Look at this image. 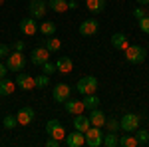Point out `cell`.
Masks as SVG:
<instances>
[{
	"mask_svg": "<svg viewBox=\"0 0 149 147\" xmlns=\"http://www.w3.org/2000/svg\"><path fill=\"white\" fill-rule=\"evenodd\" d=\"M46 131H48V137H54V139H60V141H64V137H66V129H64V125L60 119H50L46 123Z\"/></svg>",
	"mask_w": 149,
	"mask_h": 147,
	"instance_id": "7",
	"label": "cell"
},
{
	"mask_svg": "<svg viewBox=\"0 0 149 147\" xmlns=\"http://www.w3.org/2000/svg\"><path fill=\"white\" fill-rule=\"evenodd\" d=\"M42 72H44V74H48V76H52L54 72H58V70H56V64L44 62V64H42Z\"/></svg>",
	"mask_w": 149,
	"mask_h": 147,
	"instance_id": "33",
	"label": "cell"
},
{
	"mask_svg": "<svg viewBox=\"0 0 149 147\" xmlns=\"http://www.w3.org/2000/svg\"><path fill=\"white\" fill-rule=\"evenodd\" d=\"M133 16H135V18H143V16H147V12H145V8H135V10H133Z\"/></svg>",
	"mask_w": 149,
	"mask_h": 147,
	"instance_id": "36",
	"label": "cell"
},
{
	"mask_svg": "<svg viewBox=\"0 0 149 147\" xmlns=\"http://www.w3.org/2000/svg\"><path fill=\"white\" fill-rule=\"evenodd\" d=\"M6 72H8L6 64H2V62H0V78H4V76H6Z\"/></svg>",
	"mask_w": 149,
	"mask_h": 147,
	"instance_id": "38",
	"label": "cell"
},
{
	"mask_svg": "<svg viewBox=\"0 0 149 147\" xmlns=\"http://www.w3.org/2000/svg\"><path fill=\"white\" fill-rule=\"evenodd\" d=\"M64 143L68 147H81L84 143H86V137H84V133L81 131H74V133H66V137H64Z\"/></svg>",
	"mask_w": 149,
	"mask_h": 147,
	"instance_id": "14",
	"label": "cell"
},
{
	"mask_svg": "<svg viewBox=\"0 0 149 147\" xmlns=\"http://www.w3.org/2000/svg\"><path fill=\"white\" fill-rule=\"evenodd\" d=\"M56 70H58V72H62V74H70V72L74 70V62H72V58H68V56L58 58Z\"/></svg>",
	"mask_w": 149,
	"mask_h": 147,
	"instance_id": "17",
	"label": "cell"
},
{
	"mask_svg": "<svg viewBox=\"0 0 149 147\" xmlns=\"http://www.w3.org/2000/svg\"><path fill=\"white\" fill-rule=\"evenodd\" d=\"M111 46H113L115 50H125L127 46H129L127 36L123 34V32H115V34L111 36Z\"/></svg>",
	"mask_w": 149,
	"mask_h": 147,
	"instance_id": "18",
	"label": "cell"
},
{
	"mask_svg": "<svg viewBox=\"0 0 149 147\" xmlns=\"http://www.w3.org/2000/svg\"><path fill=\"white\" fill-rule=\"evenodd\" d=\"M86 6L92 14H102L105 10V0H86Z\"/></svg>",
	"mask_w": 149,
	"mask_h": 147,
	"instance_id": "21",
	"label": "cell"
},
{
	"mask_svg": "<svg viewBox=\"0 0 149 147\" xmlns=\"http://www.w3.org/2000/svg\"><path fill=\"white\" fill-rule=\"evenodd\" d=\"M46 86H50V76L48 74H42V76L36 78V88H46Z\"/></svg>",
	"mask_w": 149,
	"mask_h": 147,
	"instance_id": "30",
	"label": "cell"
},
{
	"mask_svg": "<svg viewBox=\"0 0 149 147\" xmlns=\"http://www.w3.org/2000/svg\"><path fill=\"white\" fill-rule=\"evenodd\" d=\"M70 93H72V88H70L68 84H64V82L62 84H56L54 90H52V95H54V100L58 103H64L70 98Z\"/></svg>",
	"mask_w": 149,
	"mask_h": 147,
	"instance_id": "8",
	"label": "cell"
},
{
	"mask_svg": "<svg viewBox=\"0 0 149 147\" xmlns=\"http://www.w3.org/2000/svg\"><path fill=\"white\" fill-rule=\"evenodd\" d=\"M117 145H121V147H137L139 141L135 139V135H123V137H119Z\"/></svg>",
	"mask_w": 149,
	"mask_h": 147,
	"instance_id": "27",
	"label": "cell"
},
{
	"mask_svg": "<svg viewBox=\"0 0 149 147\" xmlns=\"http://www.w3.org/2000/svg\"><path fill=\"white\" fill-rule=\"evenodd\" d=\"M139 30L141 32H145V34H149V16H143V18H139Z\"/></svg>",
	"mask_w": 149,
	"mask_h": 147,
	"instance_id": "32",
	"label": "cell"
},
{
	"mask_svg": "<svg viewBox=\"0 0 149 147\" xmlns=\"http://www.w3.org/2000/svg\"><path fill=\"white\" fill-rule=\"evenodd\" d=\"M90 125H92V123H90V117H86L84 113H80V115L74 117V129H78V131H81V133L88 131Z\"/></svg>",
	"mask_w": 149,
	"mask_h": 147,
	"instance_id": "19",
	"label": "cell"
},
{
	"mask_svg": "<svg viewBox=\"0 0 149 147\" xmlns=\"http://www.w3.org/2000/svg\"><path fill=\"white\" fill-rule=\"evenodd\" d=\"M16 86L20 88V90H32V88H36V78H32L30 74H24V72H20L18 76H16Z\"/></svg>",
	"mask_w": 149,
	"mask_h": 147,
	"instance_id": "13",
	"label": "cell"
},
{
	"mask_svg": "<svg viewBox=\"0 0 149 147\" xmlns=\"http://www.w3.org/2000/svg\"><path fill=\"white\" fill-rule=\"evenodd\" d=\"M123 52H125V60L129 62V64H143V62H145V58H147L145 48H143V46H137V44L127 46Z\"/></svg>",
	"mask_w": 149,
	"mask_h": 147,
	"instance_id": "1",
	"label": "cell"
},
{
	"mask_svg": "<svg viewBox=\"0 0 149 147\" xmlns=\"http://www.w3.org/2000/svg\"><path fill=\"white\" fill-rule=\"evenodd\" d=\"M24 66H26V56L22 52H14V54L6 56V68H8V72H22Z\"/></svg>",
	"mask_w": 149,
	"mask_h": 147,
	"instance_id": "3",
	"label": "cell"
},
{
	"mask_svg": "<svg viewBox=\"0 0 149 147\" xmlns=\"http://www.w3.org/2000/svg\"><path fill=\"white\" fill-rule=\"evenodd\" d=\"M18 28H20V32L24 36H34L38 32V24L32 16H28V18H22L20 22H18Z\"/></svg>",
	"mask_w": 149,
	"mask_h": 147,
	"instance_id": "9",
	"label": "cell"
},
{
	"mask_svg": "<svg viewBox=\"0 0 149 147\" xmlns=\"http://www.w3.org/2000/svg\"><path fill=\"white\" fill-rule=\"evenodd\" d=\"M64 109H66L70 115H80V113H84L86 107H84V102H81V100H70L68 98V100L64 102Z\"/></svg>",
	"mask_w": 149,
	"mask_h": 147,
	"instance_id": "15",
	"label": "cell"
},
{
	"mask_svg": "<svg viewBox=\"0 0 149 147\" xmlns=\"http://www.w3.org/2000/svg\"><path fill=\"white\" fill-rule=\"evenodd\" d=\"M135 139H137L139 141V145H145V143H147L149 141V131L147 129H135Z\"/></svg>",
	"mask_w": 149,
	"mask_h": 147,
	"instance_id": "28",
	"label": "cell"
},
{
	"mask_svg": "<svg viewBox=\"0 0 149 147\" xmlns=\"http://www.w3.org/2000/svg\"><path fill=\"white\" fill-rule=\"evenodd\" d=\"M2 125H4L6 129H14V127L18 125V119H16V115H6V117L2 119Z\"/></svg>",
	"mask_w": 149,
	"mask_h": 147,
	"instance_id": "29",
	"label": "cell"
},
{
	"mask_svg": "<svg viewBox=\"0 0 149 147\" xmlns=\"http://www.w3.org/2000/svg\"><path fill=\"white\" fill-rule=\"evenodd\" d=\"M100 30V22L95 18H88L80 24V34L81 36H95Z\"/></svg>",
	"mask_w": 149,
	"mask_h": 147,
	"instance_id": "10",
	"label": "cell"
},
{
	"mask_svg": "<svg viewBox=\"0 0 149 147\" xmlns=\"http://www.w3.org/2000/svg\"><path fill=\"white\" fill-rule=\"evenodd\" d=\"M38 30L42 32V36H54L56 34V24L52 22V20H44L38 26Z\"/></svg>",
	"mask_w": 149,
	"mask_h": 147,
	"instance_id": "24",
	"label": "cell"
},
{
	"mask_svg": "<svg viewBox=\"0 0 149 147\" xmlns=\"http://www.w3.org/2000/svg\"><path fill=\"white\" fill-rule=\"evenodd\" d=\"M76 8H78V2H76V0H70L68 2V10H76Z\"/></svg>",
	"mask_w": 149,
	"mask_h": 147,
	"instance_id": "39",
	"label": "cell"
},
{
	"mask_svg": "<svg viewBox=\"0 0 149 147\" xmlns=\"http://www.w3.org/2000/svg\"><path fill=\"white\" fill-rule=\"evenodd\" d=\"M2 4H4V0H0V6H2Z\"/></svg>",
	"mask_w": 149,
	"mask_h": 147,
	"instance_id": "41",
	"label": "cell"
},
{
	"mask_svg": "<svg viewBox=\"0 0 149 147\" xmlns=\"http://www.w3.org/2000/svg\"><path fill=\"white\" fill-rule=\"evenodd\" d=\"M105 127H107V131H119V121L117 119H105Z\"/></svg>",
	"mask_w": 149,
	"mask_h": 147,
	"instance_id": "31",
	"label": "cell"
},
{
	"mask_svg": "<svg viewBox=\"0 0 149 147\" xmlns=\"http://www.w3.org/2000/svg\"><path fill=\"white\" fill-rule=\"evenodd\" d=\"M34 109L30 107V105H24L20 111L16 113V119H18V125H30L34 121Z\"/></svg>",
	"mask_w": 149,
	"mask_h": 147,
	"instance_id": "12",
	"label": "cell"
},
{
	"mask_svg": "<svg viewBox=\"0 0 149 147\" xmlns=\"http://www.w3.org/2000/svg\"><path fill=\"white\" fill-rule=\"evenodd\" d=\"M117 141H119V137L115 135V131H107V133H103L102 145H105V147H115V145H117Z\"/></svg>",
	"mask_w": 149,
	"mask_h": 147,
	"instance_id": "26",
	"label": "cell"
},
{
	"mask_svg": "<svg viewBox=\"0 0 149 147\" xmlns=\"http://www.w3.org/2000/svg\"><path fill=\"white\" fill-rule=\"evenodd\" d=\"M44 48H46L48 52L52 54V52H58V50L62 48V42H60L58 38H52V36H46V38H44Z\"/></svg>",
	"mask_w": 149,
	"mask_h": 147,
	"instance_id": "23",
	"label": "cell"
},
{
	"mask_svg": "<svg viewBox=\"0 0 149 147\" xmlns=\"http://www.w3.org/2000/svg\"><path fill=\"white\" fill-rule=\"evenodd\" d=\"M28 12H30V16L34 20H44V16H46V12H48V2L46 0H30Z\"/></svg>",
	"mask_w": 149,
	"mask_h": 147,
	"instance_id": "4",
	"label": "cell"
},
{
	"mask_svg": "<svg viewBox=\"0 0 149 147\" xmlns=\"http://www.w3.org/2000/svg\"><path fill=\"white\" fill-rule=\"evenodd\" d=\"M14 90H16V82L0 78V95H10V93H14Z\"/></svg>",
	"mask_w": 149,
	"mask_h": 147,
	"instance_id": "20",
	"label": "cell"
},
{
	"mask_svg": "<svg viewBox=\"0 0 149 147\" xmlns=\"http://www.w3.org/2000/svg\"><path fill=\"white\" fill-rule=\"evenodd\" d=\"M88 117H90V123L95 125V127L105 125V119H107V117H105V113H103L102 109H97V107H95V109H90V115H88Z\"/></svg>",
	"mask_w": 149,
	"mask_h": 147,
	"instance_id": "16",
	"label": "cell"
},
{
	"mask_svg": "<svg viewBox=\"0 0 149 147\" xmlns=\"http://www.w3.org/2000/svg\"><path fill=\"white\" fill-rule=\"evenodd\" d=\"M30 60H32V64H34V66H42L44 62H48V60H50V52H48L44 46H38V48H34V50H32Z\"/></svg>",
	"mask_w": 149,
	"mask_h": 147,
	"instance_id": "11",
	"label": "cell"
},
{
	"mask_svg": "<svg viewBox=\"0 0 149 147\" xmlns=\"http://www.w3.org/2000/svg\"><path fill=\"white\" fill-rule=\"evenodd\" d=\"M135 2H137V4H141V6H147V4H149V0H135Z\"/></svg>",
	"mask_w": 149,
	"mask_h": 147,
	"instance_id": "40",
	"label": "cell"
},
{
	"mask_svg": "<svg viewBox=\"0 0 149 147\" xmlns=\"http://www.w3.org/2000/svg\"><path fill=\"white\" fill-rule=\"evenodd\" d=\"M48 8L62 14V12L68 10V0H48Z\"/></svg>",
	"mask_w": 149,
	"mask_h": 147,
	"instance_id": "22",
	"label": "cell"
},
{
	"mask_svg": "<svg viewBox=\"0 0 149 147\" xmlns=\"http://www.w3.org/2000/svg\"><path fill=\"white\" fill-rule=\"evenodd\" d=\"M84 107L86 109H95L97 105H100V98L95 95V93H88V95H84Z\"/></svg>",
	"mask_w": 149,
	"mask_h": 147,
	"instance_id": "25",
	"label": "cell"
},
{
	"mask_svg": "<svg viewBox=\"0 0 149 147\" xmlns=\"http://www.w3.org/2000/svg\"><path fill=\"white\" fill-rule=\"evenodd\" d=\"M8 54H10V48H8L6 44H0V60H2V58H6Z\"/></svg>",
	"mask_w": 149,
	"mask_h": 147,
	"instance_id": "35",
	"label": "cell"
},
{
	"mask_svg": "<svg viewBox=\"0 0 149 147\" xmlns=\"http://www.w3.org/2000/svg\"><path fill=\"white\" fill-rule=\"evenodd\" d=\"M12 48H14V52H24V48H26V44H24L22 40H16Z\"/></svg>",
	"mask_w": 149,
	"mask_h": 147,
	"instance_id": "34",
	"label": "cell"
},
{
	"mask_svg": "<svg viewBox=\"0 0 149 147\" xmlns=\"http://www.w3.org/2000/svg\"><path fill=\"white\" fill-rule=\"evenodd\" d=\"M60 143H62V141H60V139H54V137H50V139L46 141L48 147H60Z\"/></svg>",
	"mask_w": 149,
	"mask_h": 147,
	"instance_id": "37",
	"label": "cell"
},
{
	"mask_svg": "<svg viewBox=\"0 0 149 147\" xmlns=\"http://www.w3.org/2000/svg\"><path fill=\"white\" fill-rule=\"evenodd\" d=\"M139 123H141V117L137 113H125L119 121V129H123L125 133H133L139 127Z\"/></svg>",
	"mask_w": 149,
	"mask_h": 147,
	"instance_id": "5",
	"label": "cell"
},
{
	"mask_svg": "<svg viewBox=\"0 0 149 147\" xmlns=\"http://www.w3.org/2000/svg\"><path fill=\"white\" fill-rule=\"evenodd\" d=\"M84 137H86V145H90V147H100L102 141H103L102 129L95 127V125H90V129L84 131Z\"/></svg>",
	"mask_w": 149,
	"mask_h": 147,
	"instance_id": "6",
	"label": "cell"
},
{
	"mask_svg": "<svg viewBox=\"0 0 149 147\" xmlns=\"http://www.w3.org/2000/svg\"><path fill=\"white\" fill-rule=\"evenodd\" d=\"M76 90L80 91L81 95L95 93V90H97V78L95 76H84V78H80L78 84H76Z\"/></svg>",
	"mask_w": 149,
	"mask_h": 147,
	"instance_id": "2",
	"label": "cell"
}]
</instances>
